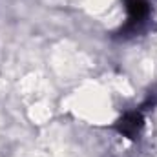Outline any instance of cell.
Masks as SVG:
<instances>
[{
	"label": "cell",
	"instance_id": "1",
	"mask_svg": "<svg viewBox=\"0 0 157 157\" xmlns=\"http://www.w3.org/2000/svg\"><path fill=\"white\" fill-rule=\"evenodd\" d=\"M139 128H141V115L139 113H128L126 117L121 121V126H119V130L122 133L130 135V137L135 135Z\"/></svg>",
	"mask_w": 157,
	"mask_h": 157
}]
</instances>
